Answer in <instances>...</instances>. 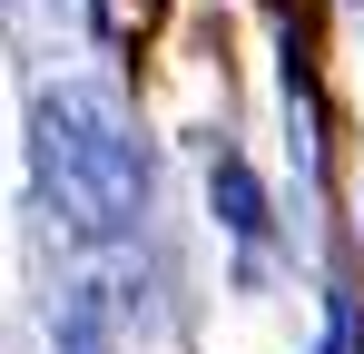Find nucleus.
<instances>
[{"label": "nucleus", "mask_w": 364, "mask_h": 354, "mask_svg": "<svg viewBox=\"0 0 364 354\" xmlns=\"http://www.w3.org/2000/svg\"><path fill=\"white\" fill-rule=\"evenodd\" d=\"M217 217L237 236H266V197H256V177H246L237 158H217Z\"/></svg>", "instance_id": "f03ea898"}, {"label": "nucleus", "mask_w": 364, "mask_h": 354, "mask_svg": "<svg viewBox=\"0 0 364 354\" xmlns=\"http://www.w3.org/2000/svg\"><path fill=\"white\" fill-rule=\"evenodd\" d=\"M30 168H40V197L60 207V227L79 236H128L148 217V148L99 79H69L30 109Z\"/></svg>", "instance_id": "f257e3e1"}, {"label": "nucleus", "mask_w": 364, "mask_h": 354, "mask_svg": "<svg viewBox=\"0 0 364 354\" xmlns=\"http://www.w3.org/2000/svg\"><path fill=\"white\" fill-rule=\"evenodd\" d=\"M69 354H99V345H89V335H79V345H69Z\"/></svg>", "instance_id": "7ed1b4c3"}]
</instances>
